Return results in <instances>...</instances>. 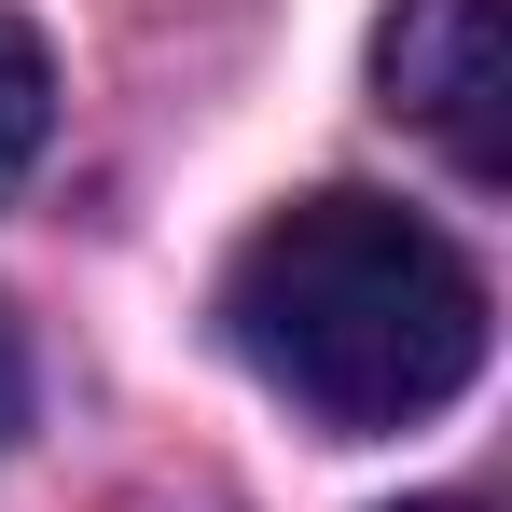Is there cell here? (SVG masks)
<instances>
[{
  "label": "cell",
  "instance_id": "6da1fadb",
  "mask_svg": "<svg viewBox=\"0 0 512 512\" xmlns=\"http://www.w3.org/2000/svg\"><path fill=\"white\" fill-rule=\"evenodd\" d=\"M222 346L305 429L388 443L485 374V277L388 194H305L222 263Z\"/></svg>",
  "mask_w": 512,
  "mask_h": 512
},
{
  "label": "cell",
  "instance_id": "7a4b0ae2",
  "mask_svg": "<svg viewBox=\"0 0 512 512\" xmlns=\"http://www.w3.org/2000/svg\"><path fill=\"white\" fill-rule=\"evenodd\" d=\"M374 70H388V111L429 125L457 180H499L512 139H499V0H402L388 14V42H374Z\"/></svg>",
  "mask_w": 512,
  "mask_h": 512
},
{
  "label": "cell",
  "instance_id": "3957f363",
  "mask_svg": "<svg viewBox=\"0 0 512 512\" xmlns=\"http://www.w3.org/2000/svg\"><path fill=\"white\" fill-rule=\"evenodd\" d=\"M42 139H56V56L28 14H0V194L42 167Z\"/></svg>",
  "mask_w": 512,
  "mask_h": 512
},
{
  "label": "cell",
  "instance_id": "277c9868",
  "mask_svg": "<svg viewBox=\"0 0 512 512\" xmlns=\"http://www.w3.org/2000/svg\"><path fill=\"white\" fill-rule=\"evenodd\" d=\"M28 416V346H14V319H0V429Z\"/></svg>",
  "mask_w": 512,
  "mask_h": 512
},
{
  "label": "cell",
  "instance_id": "5b68a950",
  "mask_svg": "<svg viewBox=\"0 0 512 512\" xmlns=\"http://www.w3.org/2000/svg\"><path fill=\"white\" fill-rule=\"evenodd\" d=\"M416 512H471V499H416Z\"/></svg>",
  "mask_w": 512,
  "mask_h": 512
}]
</instances>
